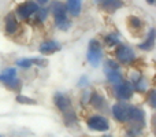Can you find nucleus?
<instances>
[{
    "mask_svg": "<svg viewBox=\"0 0 156 137\" xmlns=\"http://www.w3.org/2000/svg\"><path fill=\"white\" fill-rule=\"evenodd\" d=\"M51 11L54 14L55 18V25L62 30H67L70 27V21L67 18V10H66V4L62 2L56 0L51 4Z\"/></svg>",
    "mask_w": 156,
    "mask_h": 137,
    "instance_id": "1",
    "label": "nucleus"
},
{
    "mask_svg": "<svg viewBox=\"0 0 156 137\" xmlns=\"http://www.w3.org/2000/svg\"><path fill=\"white\" fill-rule=\"evenodd\" d=\"M127 122L132 124V128L136 129H143L145 125V114L140 107L136 106H129V115H127Z\"/></svg>",
    "mask_w": 156,
    "mask_h": 137,
    "instance_id": "2",
    "label": "nucleus"
},
{
    "mask_svg": "<svg viewBox=\"0 0 156 137\" xmlns=\"http://www.w3.org/2000/svg\"><path fill=\"white\" fill-rule=\"evenodd\" d=\"M103 58V51H101V45L97 40H90L88 45V60L93 67H97L101 62Z\"/></svg>",
    "mask_w": 156,
    "mask_h": 137,
    "instance_id": "3",
    "label": "nucleus"
},
{
    "mask_svg": "<svg viewBox=\"0 0 156 137\" xmlns=\"http://www.w3.org/2000/svg\"><path fill=\"white\" fill-rule=\"evenodd\" d=\"M115 55H116V59L119 60L121 63H125V65H129V63H133L136 59V54L130 47L125 45V44H121L118 45L115 51Z\"/></svg>",
    "mask_w": 156,
    "mask_h": 137,
    "instance_id": "4",
    "label": "nucleus"
},
{
    "mask_svg": "<svg viewBox=\"0 0 156 137\" xmlns=\"http://www.w3.org/2000/svg\"><path fill=\"white\" fill-rule=\"evenodd\" d=\"M88 126L93 130H97V132H105V130L110 129V122L105 117L101 115H93L88 119Z\"/></svg>",
    "mask_w": 156,
    "mask_h": 137,
    "instance_id": "5",
    "label": "nucleus"
},
{
    "mask_svg": "<svg viewBox=\"0 0 156 137\" xmlns=\"http://www.w3.org/2000/svg\"><path fill=\"white\" fill-rule=\"evenodd\" d=\"M133 85L127 81H122L121 84L115 85V95L119 100H129L133 96Z\"/></svg>",
    "mask_w": 156,
    "mask_h": 137,
    "instance_id": "6",
    "label": "nucleus"
},
{
    "mask_svg": "<svg viewBox=\"0 0 156 137\" xmlns=\"http://www.w3.org/2000/svg\"><path fill=\"white\" fill-rule=\"evenodd\" d=\"M37 10H38V4L36 2H25L18 5L16 14H18L22 19H27L29 16H32L33 14H36Z\"/></svg>",
    "mask_w": 156,
    "mask_h": 137,
    "instance_id": "7",
    "label": "nucleus"
},
{
    "mask_svg": "<svg viewBox=\"0 0 156 137\" xmlns=\"http://www.w3.org/2000/svg\"><path fill=\"white\" fill-rule=\"evenodd\" d=\"M54 103H55L56 108L60 111V113H65V111L73 108V107H71L70 97L66 96V95H63V93H60V92H58V93L54 95Z\"/></svg>",
    "mask_w": 156,
    "mask_h": 137,
    "instance_id": "8",
    "label": "nucleus"
},
{
    "mask_svg": "<svg viewBox=\"0 0 156 137\" xmlns=\"http://www.w3.org/2000/svg\"><path fill=\"white\" fill-rule=\"evenodd\" d=\"M112 115L118 122H127V115H129V106L123 103H116L112 106Z\"/></svg>",
    "mask_w": 156,
    "mask_h": 137,
    "instance_id": "9",
    "label": "nucleus"
},
{
    "mask_svg": "<svg viewBox=\"0 0 156 137\" xmlns=\"http://www.w3.org/2000/svg\"><path fill=\"white\" fill-rule=\"evenodd\" d=\"M18 27H19L18 19H16V16L14 15L12 13H10L5 16V23H4L5 33H7V34H14V33H16Z\"/></svg>",
    "mask_w": 156,
    "mask_h": 137,
    "instance_id": "10",
    "label": "nucleus"
},
{
    "mask_svg": "<svg viewBox=\"0 0 156 137\" xmlns=\"http://www.w3.org/2000/svg\"><path fill=\"white\" fill-rule=\"evenodd\" d=\"M121 7H123V0H101L100 3V8L107 13H115Z\"/></svg>",
    "mask_w": 156,
    "mask_h": 137,
    "instance_id": "11",
    "label": "nucleus"
},
{
    "mask_svg": "<svg viewBox=\"0 0 156 137\" xmlns=\"http://www.w3.org/2000/svg\"><path fill=\"white\" fill-rule=\"evenodd\" d=\"M59 49H60V44L56 43V41H44V43L40 45L38 51H40L43 55H51V54L58 52Z\"/></svg>",
    "mask_w": 156,
    "mask_h": 137,
    "instance_id": "12",
    "label": "nucleus"
},
{
    "mask_svg": "<svg viewBox=\"0 0 156 137\" xmlns=\"http://www.w3.org/2000/svg\"><path fill=\"white\" fill-rule=\"evenodd\" d=\"M89 102H90L92 107L96 108V110H104V108L107 107V102H105V99L103 96H100L99 93H96V92L90 95Z\"/></svg>",
    "mask_w": 156,
    "mask_h": 137,
    "instance_id": "13",
    "label": "nucleus"
},
{
    "mask_svg": "<svg viewBox=\"0 0 156 137\" xmlns=\"http://www.w3.org/2000/svg\"><path fill=\"white\" fill-rule=\"evenodd\" d=\"M66 10L70 13V15L78 16L81 14V10H82L81 0H67V3H66Z\"/></svg>",
    "mask_w": 156,
    "mask_h": 137,
    "instance_id": "14",
    "label": "nucleus"
},
{
    "mask_svg": "<svg viewBox=\"0 0 156 137\" xmlns=\"http://www.w3.org/2000/svg\"><path fill=\"white\" fill-rule=\"evenodd\" d=\"M15 78H16V70L14 67L5 69L3 73H0V81H2L3 84H5V86L10 82H12Z\"/></svg>",
    "mask_w": 156,
    "mask_h": 137,
    "instance_id": "15",
    "label": "nucleus"
},
{
    "mask_svg": "<svg viewBox=\"0 0 156 137\" xmlns=\"http://www.w3.org/2000/svg\"><path fill=\"white\" fill-rule=\"evenodd\" d=\"M154 45H155V29H151L148 36H147V38L138 45V48L144 49V51H149V49L154 48Z\"/></svg>",
    "mask_w": 156,
    "mask_h": 137,
    "instance_id": "16",
    "label": "nucleus"
},
{
    "mask_svg": "<svg viewBox=\"0 0 156 137\" xmlns=\"http://www.w3.org/2000/svg\"><path fill=\"white\" fill-rule=\"evenodd\" d=\"M105 74H107L108 81H110L114 86L118 85V84H121L122 81H123V75L121 74L119 70H108V71H105Z\"/></svg>",
    "mask_w": 156,
    "mask_h": 137,
    "instance_id": "17",
    "label": "nucleus"
},
{
    "mask_svg": "<svg viewBox=\"0 0 156 137\" xmlns=\"http://www.w3.org/2000/svg\"><path fill=\"white\" fill-rule=\"evenodd\" d=\"M63 114V119H65V124L67 125V126H71V125H74L77 122V115L76 113H74L73 108H70V110L65 111Z\"/></svg>",
    "mask_w": 156,
    "mask_h": 137,
    "instance_id": "18",
    "label": "nucleus"
},
{
    "mask_svg": "<svg viewBox=\"0 0 156 137\" xmlns=\"http://www.w3.org/2000/svg\"><path fill=\"white\" fill-rule=\"evenodd\" d=\"M127 25H129V27L132 30L133 29L134 30H141L143 29V26H144L143 21H141L140 18H137V16H134V15L129 16V19H127Z\"/></svg>",
    "mask_w": 156,
    "mask_h": 137,
    "instance_id": "19",
    "label": "nucleus"
},
{
    "mask_svg": "<svg viewBox=\"0 0 156 137\" xmlns=\"http://www.w3.org/2000/svg\"><path fill=\"white\" fill-rule=\"evenodd\" d=\"M132 85H133V89H134V91H140V92H145L147 88H148V82H147L145 77H143V75H141L136 82H133Z\"/></svg>",
    "mask_w": 156,
    "mask_h": 137,
    "instance_id": "20",
    "label": "nucleus"
},
{
    "mask_svg": "<svg viewBox=\"0 0 156 137\" xmlns=\"http://www.w3.org/2000/svg\"><path fill=\"white\" fill-rule=\"evenodd\" d=\"M48 11L47 8H38L37 11H36V18H37V21L40 22H44L47 18H48Z\"/></svg>",
    "mask_w": 156,
    "mask_h": 137,
    "instance_id": "21",
    "label": "nucleus"
},
{
    "mask_svg": "<svg viewBox=\"0 0 156 137\" xmlns=\"http://www.w3.org/2000/svg\"><path fill=\"white\" fill-rule=\"evenodd\" d=\"M105 43H107L108 45H115V44L119 43V37L116 36V33H111L110 36L105 37Z\"/></svg>",
    "mask_w": 156,
    "mask_h": 137,
    "instance_id": "22",
    "label": "nucleus"
},
{
    "mask_svg": "<svg viewBox=\"0 0 156 137\" xmlns=\"http://www.w3.org/2000/svg\"><path fill=\"white\" fill-rule=\"evenodd\" d=\"M16 102L22 103V104H36V100L30 99V97H27V96H22V95L16 96Z\"/></svg>",
    "mask_w": 156,
    "mask_h": 137,
    "instance_id": "23",
    "label": "nucleus"
},
{
    "mask_svg": "<svg viewBox=\"0 0 156 137\" xmlns=\"http://www.w3.org/2000/svg\"><path fill=\"white\" fill-rule=\"evenodd\" d=\"M156 92L152 89V91H149V93H148V99H147V102L149 103V106H151L152 108H155L156 107Z\"/></svg>",
    "mask_w": 156,
    "mask_h": 137,
    "instance_id": "24",
    "label": "nucleus"
},
{
    "mask_svg": "<svg viewBox=\"0 0 156 137\" xmlns=\"http://www.w3.org/2000/svg\"><path fill=\"white\" fill-rule=\"evenodd\" d=\"M18 66H21L22 69H29L30 66H33V59H21L16 63Z\"/></svg>",
    "mask_w": 156,
    "mask_h": 137,
    "instance_id": "25",
    "label": "nucleus"
},
{
    "mask_svg": "<svg viewBox=\"0 0 156 137\" xmlns=\"http://www.w3.org/2000/svg\"><path fill=\"white\" fill-rule=\"evenodd\" d=\"M105 71H108V70H119V66L116 62H112V60H107L105 62V67H104Z\"/></svg>",
    "mask_w": 156,
    "mask_h": 137,
    "instance_id": "26",
    "label": "nucleus"
},
{
    "mask_svg": "<svg viewBox=\"0 0 156 137\" xmlns=\"http://www.w3.org/2000/svg\"><path fill=\"white\" fill-rule=\"evenodd\" d=\"M36 2H37L38 4H45V3L48 2V0H36Z\"/></svg>",
    "mask_w": 156,
    "mask_h": 137,
    "instance_id": "27",
    "label": "nucleus"
},
{
    "mask_svg": "<svg viewBox=\"0 0 156 137\" xmlns=\"http://www.w3.org/2000/svg\"><path fill=\"white\" fill-rule=\"evenodd\" d=\"M148 3H149V4H154V3H155V0H148Z\"/></svg>",
    "mask_w": 156,
    "mask_h": 137,
    "instance_id": "28",
    "label": "nucleus"
},
{
    "mask_svg": "<svg viewBox=\"0 0 156 137\" xmlns=\"http://www.w3.org/2000/svg\"><path fill=\"white\" fill-rule=\"evenodd\" d=\"M103 137H111V136H103Z\"/></svg>",
    "mask_w": 156,
    "mask_h": 137,
    "instance_id": "29",
    "label": "nucleus"
}]
</instances>
